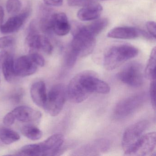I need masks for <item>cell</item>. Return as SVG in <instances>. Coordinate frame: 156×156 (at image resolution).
<instances>
[{
	"label": "cell",
	"instance_id": "obj_1",
	"mask_svg": "<svg viewBox=\"0 0 156 156\" xmlns=\"http://www.w3.org/2000/svg\"><path fill=\"white\" fill-rule=\"evenodd\" d=\"M66 89L67 98L75 104L83 102L93 93L107 94L110 91L109 86L91 71L78 73L71 79Z\"/></svg>",
	"mask_w": 156,
	"mask_h": 156
},
{
	"label": "cell",
	"instance_id": "obj_2",
	"mask_svg": "<svg viewBox=\"0 0 156 156\" xmlns=\"http://www.w3.org/2000/svg\"><path fill=\"white\" fill-rule=\"evenodd\" d=\"M138 50L129 44H120L110 47L104 55L103 65L108 71L115 70L128 60L136 57Z\"/></svg>",
	"mask_w": 156,
	"mask_h": 156
},
{
	"label": "cell",
	"instance_id": "obj_3",
	"mask_svg": "<svg viewBox=\"0 0 156 156\" xmlns=\"http://www.w3.org/2000/svg\"><path fill=\"white\" fill-rule=\"evenodd\" d=\"M69 47L79 57H84L91 54L96 45V37L88 33L83 25L75 34Z\"/></svg>",
	"mask_w": 156,
	"mask_h": 156
},
{
	"label": "cell",
	"instance_id": "obj_4",
	"mask_svg": "<svg viewBox=\"0 0 156 156\" xmlns=\"http://www.w3.org/2000/svg\"><path fill=\"white\" fill-rule=\"evenodd\" d=\"M67 98L66 89L63 85L54 86L47 95L44 108L51 115H58L63 109Z\"/></svg>",
	"mask_w": 156,
	"mask_h": 156
},
{
	"label": "cell",
	"instance_id": "obj_5",
	"mask_svg": "<svg viewBox=\"0 0 156 156\" xmlns=\"http://www.w3.org/2000/svg\"><path fill=\"white\" fill-rule=\"evenodd\" d=\"M147 95L140 93L124 98L118 103L114 111V116L116 119H123L131 115L146 101Z\"/></svg>",
	"mask_w": 156,
	"mask_h": 156
},
{
	"label": "cell",
	"instance_id": "obj_6",
	"mask_svg": "<svg viewBox=\"0 0 156 156\" xmlns=\"http://www.w3.org/2000/svg\"><path fill=\"white\" fill-rule=\"evenodd\" d=\"M144 76L143 66L137 62H130L126 65L117 75L120 81L132 87L140 86L143 83Z\"/></svg>",
	"mask_w": 156,
	"mask_h": 156
},
{
	"label": "cell",
	"instance_id": "obj_7",
	"mask_svg": "<svg viewBox=\"0 0 156 156\" xmlns=\"http://www.w3.org/2000/svg\"><path fill=\"white\" fill-rule=\"evenodd\" d=\"M155 132L144 134L127 151V156H152L155 153L156 143Z\"/></svg>",
	"mask_w": 156,
	"mask_h": 156
},
{
	"label": "cell",
	"instance_id": "obj_8",
	"mask_svg": "<svg viewBox=\"0 0 156 156\" xmlns=\"http://www.w3.org/2000/svg\"><path fill=\"white\" fill-rule=\"evenodd\" d=\"M149 122L143 120L129 127L123 134L122 139V148L127 151L143 134L148 127Z\"/></svg>",
	"mask_w": 156,
	"mask_h": 156
},
{
	"label": "cell",
	"instance_id": "obj_9",
	"mask_svg": "<svg viewBox=\"0 0 156 156\" xmlns=\"http://www.w3.org/2000/svg\"><path fill=\"white\" fill-rule=\"evenodd\" d=\"M31 7L30 5L18 15L10 18L4 24L0 27V32L3 34L13 33L19 30L28 19L31 12Z\"/></svg>",
	"mask_w": 156,
	"mask_h": 156
},
{
	"label": "cell",
	"instance_id": "obj_10",
	"mask_svg": "<svg viewBox=\"0 0 156 156\" xmlns=\"http://www.w3.org/2000/svg\"><path fill=\"white\" fill-rule=\"evenodd\" d=\"M64 142V137L61 134L52 135L39 144L40 156H54L60 152Z\"/></svg>",
	"mask_w": 156,
	"mask_h": 156
},
{
	"label": "cell",
	"instance_id": "obj_11",
	"mask_svg": "<svg viewBox=\"0 0 156 156\" xmlns=\"http://www.w3.org/2000/svg\"><path fill=\"white\" fill-rule=\"evenodd\" d=\"M107 36L108 38L122 40H132L140 36L149 40L152 37L142 30L130 27L115 28L108 32Z\"/></svg>",
	"mask_w": 156,
	"mask_h": 156
},
{
	"label": "cell",
	"instance_id": "obj_12",
	"mask_svg": "<svg viewBox=\"0 0 156 156\" xmlns=\"http://www.w3.org/2000/svg\"><path fill=\"white\" fill-rule=\"evenodd\" d=\"M38 66L30 55L21 56L14 62L15 75L20 77L32 75L37 71Z\"/></svg>",
	"mask_w": 156,
	"mask_h": 156
},
{
	"label": "cell",
	"instance_id": "obj_13",
	"mask_svg": "<svg viewBox=\"0 0 156 156\" xmlns=\"http://www.w3.org/2000/svg\"><path fill=\"white\" fill-rule=\"evenodd\" d=\"M16 120L24 123L38 121L41 119L42 114L40 111L26 106H20L12 111Z\"/></svg>",
	"mask_w": 156,
	"mask_h": 156
},
{
	"label": "cell",
	"instance_id": "obj_14",
	"mask_svg": "<svg viewBox=\"0 0 156 156\" xmlns=\"http://www.w3.org/2000/svg\"><path fill=\"white\" fill-rule=\"evenodd\" d=\"M103 9V7L100 4L93 2L79 10L77 16L82 21L94 20L99 18Z\"/></svg>",
	"mask_w": 156,
	"mask_h": 156
},
{
	"label": "cell",
	"instance_id": "obj_15",
	"mask_svg": "<svg viewBox=\"0 0 156 156\" xmlns=\"http://www.w3.org/2000/svg\"><path fill=\"white\" fill-rule=\"evenodd\" d=\"M52 9L41 5L39 11V27L43 33L50 35L53 32L52 30V19L55 14Z\"/></svg>",
	"mask_w": 156,
	"mask_h": 156
},
{
	"label": "cell",
	"instance_id": "obj_16",
	"mask_svg": "<svg viewBox=\"0 0 156 156\" xmlns=\"http://www.w3.org/2000/svg\"><path fill=\"white\" fill-rule=\"evenodd\" d=\"M52 26L53 32L58 36L66 35L71 30V25L68 18L64 12L55 13L54 14Z\"/></svg>",
	"mask_w": 156,
	"mask_h": 156
},
{
	"label": "cell",
	"instance_id": "obj_17",
	"mask_svg": "<svg viewBox=\"0 0 156 156\" xmlns=\"http://www.w3.org/2000/svg\"><path fill=\"white\" fill-rule=\"evenodd\" d=\"M30 95L33 101L36 105L44 108L47 95L44 82L39 81L33 84L31 87Z\"/></svg>",
	"mask_w": 156,
	"mask_h": 156
},
{
	"label": "cell",
	"instance_id": "obj_18",
	"mask_svg": "<svg viewBox=\"0 0 156 156\" xmlns=\"http://www.w3.org/2000/svg\"><path fill=\"white\" fill-rule=\"evenodd\" d=\"M2 72L6 81L11 82L15 76L14 71V61L13 56L8 53L2 63Z\"/></svg>",
	"mask_w": 156,
	"mask_h": 156
},
{
	"label": "cell",
	"instance_id": "obj_19",
	"mask_svg": "<svg viewBox=\"0 0 156 156\" xmlns=\"http://www.w3.org/2000/svg\"><path fill=\"white\" fill-rule=\"evenodd\" d=\"M108 20L105 18L98 19L87 26H84L86 30L94 37L100 34L108 24Z\"/></svg>",
	"mask_w": 156,
	"mask_h": 156
},
{
	"label": "cell",
	"instance_id": "obj_20",
	"mask_svg": "<svg viewBox=\"0 0 156 156\" xmlns=\"http://www.w3.org/2000/svg\"><path fill=\"white\" fill-rule=\"evenodd\" d=\"M40 34L38 32H28L25 41V48L30 53L36 52L40 51L39 38Z\"/></svg>",
	"mask_w": 156,
	"mask_h": 156
},
{
	"label": "cell",
	"instance_id": "obj_21",
	"mask_svg": "<svg viewBox=\"0 0 156 156\" xmlns=\"http://www.w3.org/2000/svg\"><path fill=\"white\" fill-rule=\"evenodd\" d=\"M156 49L154 47L151 51L149 59L144 71V75L150 81L156 80Z\"/></svg>",
	"mask_w": 156,
	"mask_h": 156
},
{
	"label": "cell",
	"instance_id": "obj_22",
	"mask_svg": "<svg viewBox=\"0 0 156 156\" xmlns=\"http://www.w3.org/2000/svg\"><path fill=\"white\" fill-rule=\"evenodd\" d=\"M19 134L16 131L7 128L0 129V140L4 144L10 145L20 139Z\"/></svg>",
	"mask_w": 156,
	"mask_h": 156
},
{
	"label": "cell",
	"instance_id": "obj_23",
	"mask_svg": "<svg viewBox=\"0 0 156 156\" xmlns=\"http://www.w3.org/2000/svg\"><path fill=\"white\" fill-rule=\"evenodd\" d=\"M22 134L32 140H40L42 136L43 133L41 130L37 127L31 125L23 126L21 129Z\"/></svg>",
	"mask_w": 156,
	"mask_h": 156
},
{
	"label": "cell",
	"instance_id": "obj_24",
	"mask_svg": "<svg viewBox=\"0 0 156 156\" xmlns=\"http://www.w3.org/2000/svg\"><path fill=\"white\" fill-rule=\"evenodd\" d=\"M20 155L23 156H40L39 144H30L23 146L20 151Z\"/></svg>",
	"mask_w": 156,
	"mask_h": 156
},
{
	"label": "cell",
	"instance_id": "obj_25",
	"mask_svg": "<svg viewBox=\"0 0 156 156\" xmlns=\"http://www.w3.org/2000/svg\"><path fill=\"white\" fill-rule=\"evenodd\" d=\"M39 47L40 51H42L48 55L52 53L53 47L51 41L47 37L44 35H40L39 38Z\"/></svg>",
	"mask_w": 156,
	"mask_h": 156
},
{
	"label": "cell",
	"instance_id": "obj_26",
	"mask_svg": "<svg viewBox=\"0 0 156 156\" xmlns=\"http://www.w3.org/2000/svg\"><path fill=\"white\" fill-rule=\"evenodd\" d=\"M78 57L75 52L70 48L68 47L65 54V63L67 67L72 68L75 65Z\"/></svg>",
	"mask_w": 156,
	"mask_h": 156
},
{
	"label": "cell",
	"instance_id": "obj_27",
	"mask_svg": "<svg viewBox=\"0 0 156 156\" xmlns=\"http://www.w3.org/2000/svg\"><path fill=\"white\" fill-rule=\"evenodd\" d=\"M6 6L8 13L15 15L20 11L22 3L20 0H8Z\"/></svg>",
	"mask_w": 156,
	"mask_h": 156
},
{
	"label": "cell",
	"instance_id": "obj_28",
	"mask_svg": "<svg viewBox=\"0 0 156 156\" xmlns=\"http://www.w3.org/2000/svg\"><path fill=\"white\" fill-rule=\"evenodd\" d=\"M15 40L11 36H5L0 38V49L9 48L14 44Z\"/></svg>",
	"mask_w": 156,
	"mask_h": 156
},
{
	"label": "cell",
	"instance_id": "obj_29",
	"mask_svg": "<svg viewBox=\"0 0 156 156\" xmlns=\"http://www.w3.org/2000/svg\"><path fill=\"white\" fill-rule=\"evenodd\" d=\"M150 96L153 109H156V80L151 81Z\"/></svg>",
	"mask_w": 156,
	"mask_h": 156
},
{
	"label": "cell",
	"instance_id": "obj_30",
	"mask_svg": "<svg viewBox=\"0 0 156 156\" xmlns=\"http://www.w3.org/2000/svg\"><path fill=\"white\" fill-rule=\"evenodd\" d=\"M93 2V0H67L68 5L71 7H84Z\"/></svg>",
	"mask_w": 156,
	"mask_h": 156
},
{
	"label": "cell",
	"instance_id": "obj_31",
	"mask_svg": "<svg viewBox=\"0 0 156 156\" xmlns=\"http://www.w3.org/2000/svg\"><path fill=\"white\" fill-rule=\"evenodd\" d=\"M30 55L31 57L34 62L38 66H43L45 64V60L44 57L40 54L37 52H33L30 53Z\"/></svg>",
	"mask_w": 156,
	"mask_h": 156
},
{
	"label": "cell",
	"instance_id": "obj_32",
	"mask_svg": "<svg viewBox=\"0 0 156 156\" xmlns=\"http://www.w3.org/2000/svg\"><path fill=\"white\" fill-rule=\"evenodd\" d=\"M146 27L150 35L154 39H156V23L155 22H148L146 24Z\"/></svg>",
	"mask_w": 156,
	"mask_h": 156
},
{
	"label": "cell",
	"instance_id": "obj_33",
	"mask_svg": "<svg viewBox=\"0 0 156 156\" xmlns=\"http://www.w3.org/2000/svg\"><path fill=\"white\" fill-rule=\"evenodd\" d=\"M15 120L16 119L11 111L8 113L5 116L3 119V122L5 126H9L13 125L15 122Z\"/></svg>",
	"mask_w": 156,
	"mask_h": 156
},
{
	"label": "cell",
	"instance_id": "obj_34",
	"mask_svg": "<svg viewBox=\"0 0 156 156\" xmlns=\"http://www.w3.org/2000/svg\"><path fill=\"white\" fill-rule=\"evenodd\" d=\"M44 3L48 6L60 7L62 5L63 0H43Z\"/></svg>",
	"mask_w": 156,
	"mask_h": 156
},
{
	"label": "cell",
	"instance_id": "obj_35",
	"mask_svg": "<svg viewBox=\"0 0 156 156\" xmlns=\"http://www.w3.org/2000/svg\"><path fill=\"white\" fill-rule=\"evenodd\" d=\"M23 93L21 91H18L12 95V98L15 102H19L22 98Z\"/></svg>",
	"mask_w": 156,
	"mask_h": 156
},
{
	"label": "cell",
	"instance_id": "obj_36",
	"mask_svg": "<svg viewBox=\"0 0 156 156\" xmlns=\"http://www.w3.org/2000/svg\"><path fill=\"white\" fill-rule=\"evenodd\" d=\"M8 52L6 51H2L0 52V69L2 66V63Z\"/></svg>",
	"mask_w": 156,
	"mask_h": 156
},
{
	"label": "cell",
	"instance_id": "obj_37",
	"mask_svg": "<svg viewBox=\"0 0 156 156\" xmlns=\"http://www.w3.org/2000/svg\"><path fill=\"white\" fill-rule=\"evenodd\" d=\"M4 17V12L3 8L0 6V27L3 23Z\"/></svg>",
	"mask_w": 156,
	"mask_h": 156
},
{
	"label": "cell",
	"instance_id": "obj_38",
	"mask_svg": "<svg viewBox=\"0 0 156 156\" xmlns=\"http://www.w3.org/2000/svg\"><path fill=\"white\" fill-rule=\"evenodd\" d=\"M99 1H107V0H99Z\"/></svg>",
	"mask_w": 156,
	"mask_h": 156
}]
</instances>
